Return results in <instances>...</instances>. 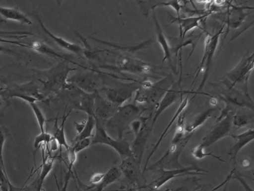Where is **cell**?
<instances>
[{
  "label": "cell",
  "instance_id": "obj_1",
  "mask_svg": "<svg viewBox=\"0 0 254 191\" xmlns=\"http://www.w3.org/2000/svg\"><path fill=\"white\" fill-rule=\"evenodd\" d=\"M100 73L103 80V87L99 93H103L104 97L117 107L126 104V101H129L141 88L142 82H120L114 75L102 72Z\"/></svg>",
  "mask_w": 254,
  "mask_h": 191
},
{
  "label": "cell",
  "instance_id": "obj_2",
  "mask_svg": "<svg viewBox=\"0 0 254 191\" xmlns=\"http://www.w3.org/2000/svg\"><path fill=\"white\" fill-rule=\"evenodd\" d=\"M75 68H71L69 61H62L51 68L43 71H37L39 75L38 81L42 84L43 93L45 96L48 94H59L68 86L67 79L69 72Z\"/></svg>",
  "mask_w": 254,
  "mask_h": 191
},
{
  "label": "cell",
  "instance_id": "obj_3",
  "mask_svg": "<svg viewBox=\"0 0 254 191\" xmlns=\"http://www.w3.org/2000/svg\"><path fill=\"white\" fill-rule=\"evenodd\" d=\"M211 86L218 91V96L227 105L239 110V108L254 110V101L248 89L231 86L227 81L221 79L217 83H210Z\"/></svg>",
  "mask_w": 254,
  "mask_h": 191
},
{
  "label": "cell",
  "instance_id": "obj_4",
  "mask_svg": "<svg viewBox=\"0 0 254 191\" xmlns=\"http://www.w3.org/2000/svg\"><path fill=\"white\" fill-rule=\"evenodd\" d=\"M224 25H223L215 34H209V33L206 32V37L204 40V51H203V58H202L201 61L197 67V70L194 71V80L191 83V88H192L194 82L197 80V77H198L203 67H204V75H203V79H202L200 86L196 90V91L191 93V94H194V95L203 94L202 91H203V88H204L206 81H207L209 74H210L214 55H215L217 49H218V46L219 44V38L223 31H224Z\"/></svg>",
  "mask_w": 254,
  "mask_h": 191
},
{
  "label": "cell",
  "instance_id": "obj_5",
  "mask_svg": "<svg viewBox=\"0 0 254 191\" xmlns=\"http://www.w3.org/2000/svg\"><path fill=\"white\" fill-rule=\"evenodd\" d=\"M146 107H139L135 103L120 106L114 116L107 122L105 128H112L118 131V138H123L125 131H130L133 121L139 119Z\"/></svg>",
  "mask_w": 254,
  "mask_h": 191
},
{
  "label": "cell",
  "instance_id": "obj_6",
  "mask_svg": "<svg viewBox=\"0 0 254 191\" xmlns=\"http://www.w3.org/2000/svg\"><path fill=\"white\" fill-rule=\"evenodd\" d=\"M175 82L173 75L169 74L160 80L152 83L151 87L146 89L139 88L135 93V104H147L154 113L157 104Z\"/></svg>",
  "mask_w": 254,
  "mask_h": 191
},
{
  "label": "cell",
  "instance_id": "obj_7",
  "mask_svg": "<svg viewBox=\"0 0 254 191\" xmlns=\"http://www.w3.org/2000/svg\"><path fill=\"white\" fill-rule=\"evenodd\" d=\"M192 136L193 133L186 134L181 141L177 143H171L170 146L163 156L152 165L147 167L145 172L154 171L157 170H175L184 167V166L180 163V156Z\"/></svg>",
  "mask_w": 254,
  "mask_h": 191
},
{
  "label": "cell",
  "instance_id": "obj_8",
  "mask_svg": "<svg viewBox=\"0 0 254 191\" xmlns=\"http://www.w3.org/2000/svg\"><path fill=\"white\" fill-rule=\"evenodd\" d=\"M0 95L3 100L9 99L11 98H20L29 104L43 101L46 97L41 93L39 86L34 81L21 85L14 84L3 88Z\"/></svg>",
  "mask_w": 254,
  "mask_h": 191
},
{
  "label": "cell",
  "instance_id": "obj_9",
  "mask_svg": "<svg viewBox=\"0 0 254 191\" xmlns=\"http://www.w3.org/2000/svg\"><path fill=\"white\" fill-rule=\"evenodd\" d=\"M154 180L145 188H150L152 191H160V188L166 185L167 182L175 178L184 176H197L204 175L203 173H207V170L200 168L196 164H191L188 167H184L175 170H154Z\"/></svg>",
  "mask_w": 254,
  "mask_h": 191
},
{
  "label": "cell",
  "instance_id": "obj_10",
  "mask_svg": "<svg viewBox=\"0 0 254 191\" xmlns=\"http://www.w3.org/2000/svg\"><path fill=\"white\" fill-rule=\"evenodd\" d=\"M254 53L249 55V51L245 54L239 64L224 76V80L227 81L231 86L248 89V79L254 69Z\"/></svg>",
  "mask_w": 254,
  "mask_h": 191
},
{
  "label": "cell",
  "instance_id": "obj_11",
  "mask_svg": "<svg viewBox=\"0 0 254 191\" xmlns=\"http://www.w3.org/2000/svg\"><path fill=\"white\" fill-rule=\"evenodd\" d=\"M105 144L112 147L120 155L121 160L133 156L130 150V143L127 139H114L108 134L106 128L96 122V131L91 137V145Z\"/></svg>",
  "mask_w": 254,
  "mask_h": 191
},
{
  "label": "cell",
  "instance_id": "obj_12",
  "mask_svg": "<svg viewBox=\"0 0 254 191\" xmlns=\"http://www.w3.org/2000/svg\"><path fill=\"white\" fill-rule=\"evenodd\" d=\"M88 70V72L72 75L68 78L67 83L75 85L87 94L99 93L103 87L102 74L99 70L90 68Z\"/></svg>",
  "mask_w": 254,
  "mask_h": 191
},
{
  "label": "cell",
  "instance_id": "obj_13",
  "mask_svg": "<svg viewBox=\"0 0 254 191\" xmlns=\"http://www.w3.org/2000/svg\"><path fill=\"white\" fill-rule=\"evenodd\" d=\"M123 58L122 62L119 65H108V64H100L94 66L93 70L98 69H105V70H112L114 72H127V73H133V74L144 75L148 74L154 71L155 66L148 63L142 61V60L133 58L131 56H123L120 55Z\"/></svg>",
  "mask_w": 254,
  "mask_h": 191
},
{
  "label": "cell",
  "instance_id": "obj_14",
  "mask_svg": "<svg viewBox=\"0 0 254 191\" xmlns=\"http://www.w3.org/2000/svg\"><path fill=\"white\" fill-rule=\"evenodd\" d=\"M254 7L249 6L236 5L232 1H227L226 12L221 13L218 18L224 22V25H227L224 39L227 37L230 30L237 29L243 24L247 16H249V13L246 10H254Z\"/></svg>",
  "mask_w": 254,
  "mask_h": 191
},
{
  "label": "cell",
  "instance_id": "obj_15",
  "mask_svg": "<svg viewBox=\"0 0 254 191\" xmlns=\"http://www.w3.org/2000/svg\"><path fill=\"white\" fill-rule=\"evenodd\" d=\"M153 113L148 116H142V125L139 132L135 135L134 140L130 143V150L133 158L141 164L146 149L147 143L152 134L154 127L151 125Z\"/></svg>",
  "mask_w": 254,
  "mask_h": 191
},
{
  "label": "cell",
  "instance_id": "obj_16",
  "mask_svg": "<svg viewBox=\"0 0 254 191\" xmlns=\"http://www.w3.org/2000/svg\"><path fill=\"white\" fill-rule=\"evenodd\" d=\"M139 164L133 156L128 157L122 160L120 168L122 174L124 175L126 179L130 183L136 185V188L142 189L146 186V179L140 169Z\"/></svg>",
  "mask_w": 254,
  "mask_h": 191
},
{
  "label": "cell",
  "instance_id": "obj_17",
  "mask_svg": "<svg viewBox=\"0 0 254 191\" xmlns=\"http://www.w3.org/2000/svg\"><path fill=\"white\" fill-rule=\"evenodd\" d=\"M181 80H182V78H181V76H180L179 80L178 82H174L173 85L168 90L167 92L163 96V98L157 104V107L153 113L152 120H151V125L153 127L161 113L168 107L172 105L174 103L176 102L178 98H181L183 94H186V91H184L181 88Z\"/></svg>",
  "mask_w": 254,
  "mask_h": 191
},
{
  "label": "cell",
  "instance_id": "obj_18",
  "mask_svg": "<svg viewBox=\"0 0 254 191\" xmlns=\"http://www.w3.org/2000/svg\"><path fill=\"white\" fill-rule=\"evenodd\" d=\"M232 117L233 116L229 115V116L221 119V120L215 122L213 128L203 137L199 145L206 149L216 142L219 141L224 137L230 135V131L232 127Z\"/></svg>",
  "mask_w": 254,
  "mask_h": 191
},
{
  "label": "cell",
  "instance_id": "obj_19",
  "mask_svg": "<svg viewBox=\"0 0 254 191\" xmlns=\"http://www.w3.org/2000/svg\"><path fill=\"white\" fill-rule=\"evenodd\" d=\"M206 31V30H203L201 32L194 34V32L191 33L189 35H186L185 37H173V36H168L167 40L169 42V46H170L171 53L172 55H175L178 58V53L182 52V49L186 46H191V50L190 52V55L187 58V63L188 62L189 60L191 58L194 52V49L196 48L199 40L201 38L202 35L203 33Z\"/></svg>",
  "mask_w": 254,
  "mask_h": 191
},
{
  "label": "cell",
  "instance_id": "obj_20",
  "mask_svg": "<svg viewBox=\"0 0 254 191\" xmlns=\"http://www.w3.org/2000/svg\"><path fill=\"white\" fill-rule=\"evenodd\" d=\"M118 107L108 101L103 96L101 95L100 93H96L95 96L93 117L97 123L105 127L107 122L114 116Z\"/></svg>",
  "mask_w": 254,
  "mask_h": 191
},
{
  "label": "cell",
  "instance_id": "obj_21",
  "mask_svg": "<svg viewBox=\"0 0 254 191\" xmlns=\"http://www.w3.org/2000/svg\"><path fill=\"white\" fill-rule=\"evenodd\" d=\"M214 13H215V11L212 10L205 14L193 15V16H187V17H181V16L179 17H177V16H173L169 13V16L172 19L169 22V25L177 22L179 25V37H185L186 35H187V33L189 31H192L194 28H200L202 30H205L204 28H202V21L204 20L207 18V16Z\"/></svg>",
  "mask_w": 254,
  "mask_h": 191
},
{
  "label": "cell",
  "instance_id": "obj_22",
  "mask_svg": "<svg viewBox=\"0 0 254 191\" xmlns=\"http://www.w3.org/2000/svg\"><path fill=\"white\" fill-rule=\"evenodd\" d=\"M32 15H33V16H35V19L38 21L40 25H41V28H42L43 31L45 32V34H47V35H48L49 37L53 40V41L56 42V43H57L60 47H62V49H66L68 52L75 54V55H84V48L81 47V46L77 44V43H70V42L67 41V40L62 38V37H58V36L55 35V34H53L51 31H50L47 29V27H46L45 25H44V24L43 23L42 20H41L40 16H38V13H35V14Z\"/></svg>",
  "mask_w": 254,
  "mask_h": 191
},
{
  "label": "cell",
  "instance_id": "obj_23",
  "mask_svg": "<svg viewBox=\"0 0 254 191\" xmlns=\"http://www.w3.org/2000/svg\"><path fill=\"white\" fill-rule=\"evenodd\" d=\"M231 137L236 140V143L230 148L229 155L230 156V161L233 163L234 165L236 164V158L238 154L247 145L249 144L254 139V130L251 128L247 130L245 132L240 134H232Z\"/></svg>",
  "mask_w": 254,
  "mask_h": 191
},
{
  "label": "cell",
  "instance_id": "obj_24",
  "mask_svg": "<svg viewBox=\"0 0 254 191\" xmlns=\"http://www.w3.org/2000/svg\"><path fill=\"white\" fill-rule=\"evenodd\" d=\"M189 104V94L185 97L184 99L181 100V104H180L179 107H178V110L175 112V114H174L173 117L171 119L170 122L168 124L166 128H165L163 132L162 133L161 136H160V138H159L158 141L157 142L155 145H154L153 149H151V152H150L149 155H148V158H147L146 162H145V166H144L143 171L142 173H145V170L147 168V164H148V161L151 159V157L154 155V154L157 152V149H158L159 146H160V143L163 141V138L167 135L168 133H169V129H170L171 127L172 126L174 123H175V121L178 120V116L184 111L186 108H187V106Z\"/></svg>",
  "mask_w": 254,
  "mask_h": 191
},
{
  "label": "cell",
  "instance_id": "obj_25",
  "mask_svg": "<svg viewBox=\"0 0 254 191\" xmlns=\"http://www.w3.org/2000/svg\"><path fill=\"white\" fill-rule=\"evenodd\" d=\"M153 20H154V25H155L156 34H157V42L161 46L163 52V62L165 61H169V64L172 66L174 72L175 71V67L172 64V53H171L170 46H169V42H168L167 37L165 35L163 32V28L160 25V22L157 20V16H156L155 12L153 10Z\"/></svg>",
  "mask_w": 254,
  "mask_h": 191
},
{
  "label": "cell",
  "instance_id": "obj_26",
  "mask_svg": "<svg viewBox=\"0 0 254 191\" xmlns=\"http://www.w3.org/2000/svg\"><path fill=\"white\" fill-rule=\"evenodd\" d=\"M217 110H218L217 106L216 107L212 106L210 108L207 109L194 116L190 122L184 125V131H185L186 134H191L194 132L197 128L203 125L209 118L212 117V115Z\"/></svg>",
  "mask_w": 254,
  "mask_h": 191
},
{
  "label": "cell",
  "instance_id": "obj_27",
  "mask_svg": "<svg viewBox=\"0 0 254 191\" xmlns=\"http://www.w3.org/2000/svg\"><path fill=\"white\" fill-rule=\"evenodd\" d=\"M0 20H13L25 25H32V22L26 14L17 8H10L0 6Z\"/></svg>",
  "mask_w": 254,
  "mask_h": 191
},
{
  "label": "cell",
  "instance_id": "obj_28",
  "mask_svg": "<svg viewBox=\"0 0 254 191\" xmlns=\"http://www.w3.org/2000/svg\"><path fill=\"white\" fill-rule=\"evenodd\" d=\"M89 37L92 39V40H94V41L99 42V43H102V44L114 48L116 50H119L120 51V52H130V53L138 52V51L141 50V49L148 47L154 40V37H152L148 39V40H145V41L142 42V43H137V44L136 45H131V46H120V45L116 44V43H111V42L105 41V40H100V39L95 38V37H91V36H89Z\"/></svg>",
  "mask_w": 254,
  "mask_h": 191
},
{
  "label": "cell",
  "instance_id": "obj_29",
  "mask_svg": "<svg viewBox=\"0 0 254 191\" xmlns=\"http://www.w3.org/2000/svg\"><path fill=\"white\" fill-rule=\"evenodd\" d=\"M71 110L68 112L67 114L66 113V110H65L64 113L63 117H62V125H59V118H56V122H55L54 127H53V134L52 136L54 137L55 140L59 143V146L60 147H65V149H68L69 147V145L68 144L67 141H66V134H65L64 131V125L65 122H66V119H67L68 116H69Z\"/></svg>",
  "mask_w": 254,
  "mask_h": 191
},
{
  "label": "cell",
  "instance_id": "obj_30",
  "mask_svg": "<svg viewBox=\"0 0 254 191\" xmlns=\"http://www.w3.org/2000/svg\"><path fill=\"white\" fill-rule=\"evenodd\" d=\"M122 176V173L120 168L117 167H112L105 173L103 179L99 185H95L96 191H105L107 187L114 184V182L120 180Z\"/></svg>",
  "mask_w": 254,
  "mask_h": 191
},
{
  "label": "cell",
  "instance_id": "obj_31",
  "mask_svg": "<svg viewBox=\"0 0 254 191\" xmlns=\"http://www.w3.org/2000/svg\"><path fill=\"white\" fill-rule=\"evenodd\" d=\"M28 45H29V48L33 49L35 52L49 55V56L53 57V58H60L62 61H69L68 57L64 56V55H62V54H59V52L52 49L51 47L44 43V42L35 41Z\"/></svg>",
  "mask_w": 254,
  "mask_h": 191
},
{
  "label": "cell",
  "instance_id": "obj_32",
  "mask_svg": "<svg viewBox=\"0 0 254 191\" xmlns=\"http://www.w3.org/2000/svg\"><path fill=\"white\" fill-rule=\"evenodd\" d=\"M54 162V158H53L52 156H47V158H43L42 169H41V173H40L38 179L35 180L36 181L37 185H38V188H37L36 191H42L44 181H45L47 176L50 174V172L53 170Z\"/></svg>",
  "mask_w": 254,
  "mask_h": 191
},
{
  "label": "cell",
  "instance_id": "obj_33",
  "mask_svg": "<svg viewBox=\"0 0 254 191\" xmlns=\"http://www.w3.org/2000/svg\"><path fill=\"white\" fill-rule=\"evenodd\" d=\"M254 119L253 113H248L246 112H241L239 110L232 117V125H234L236 128H244L252 124Z\"/></svg>",
  "mask_w": 254,
  "mask_h": 191
},
{
  "label": "cell",
  "instance_id": "obj_34",
  "mask_svg": "<svg viewBox=\"0 0 254 191\" xmlns=\"http://www.w3.org/2000/svg\"><path fill=\"white\" fill-rule=\"evenodd\" d=\"M96 122L95 118L91 115H88L87 120H86L85 125L83 128L82 131L78 134L73 142L78 141V140H84L86 138H91L93 135V131L96 129Z\"/></svg>",
  "mask_w": 254,
  "mask_h": 191
},
{
  "label": "cell",
  "instance_id": "obj_35",
  "mask_svg": "<svg viewBox=\"0 0 254 191\" xmlns=\"http://www.w3.org/2000/svg\"><path fill=\"white\" fill-rule=\"evenodd\" d=\"M186 1H160V2H156L153 3V5L151 6V10H154V9L157 7H172L174 10H175V12L177 13V17H179L181 16L180 14V11H181V9L184 8V3Z\"/></svg>",
  "mask_w": 254,
  "mask_h": 191
},
{
  "label": "cell",
  "instance_id": "obj_36",
  "mask_svg": "<svg viewBox=\"0 0 254 191\" xmlns=\"http://www.w3.org/2000/svg\"><path fill=\"white\" fill-rule=\"evenodd\" d=\"M191 155L196 159L201 160L203 158H206L207 156L213 157L215 159L218 160V161H221V162H225L221 157L216 156V155L212 154V152H205L204 148L200 146V145H197L196 147L191 150Z\"/></svg>",
  "mask_w": 254,
  "mask_h": 191
},
{
  "label": "cell",
  "instance_id": "obj_37",
  "mask_svg": "<svg viewBox=\"0 0 254 191\" xmlns=\"http://www.w3.org/2000/svg\"><path fill=\"white\" fill-rule=\"evenodd\" d=\"M29 104L32 110H33L35 116H36L40 129H41V132H45V123L47 122V119H46L44 113H43L42 110L40 109V107H38L36 103H31V104Z\"/></svg>",
  "mask_w": 254,
  "mask_h": 191
},
{
  "label": "cell",
  "instance_id": "obj_38",
  "mask_svg": "<svg viewBox=\"0 0 254 191\" xmlns=\"http://www.w3.org/2000/svg\"><path fill=\"white\" fill-rule=\"evenodd\" d=\"M29 36L35 35L29 31H8L0 30V37L1 38L23 39L27 38Z\"/></svg>",
  "mask_w": 254,
  "mask_h": 191
},
{
  "label": "cell",
  "instance_id": "obj_39",
  "mask_svg": "<svg viewBox=\"0 0 254 191\" xmlns=\"http://www.w3.org/2000/svg\"><path fill=\"white\" fill-rule=\"evenodd\" d=\"M8 130L5 127L0 126V165L5 173H6V170H5V163H4L3 148L5 140L8 137Z\"/></svg>",
  "mask_w": 254,
  "mask_h": 191
},
{
  "label": "cell",
  "instance_id": "obj_40",
  "mask_svg": "<svg viewBox=\"0 0 254 191\" xmlns=\"http://www.w3.org/2000/svg\"><path fill=\"white\" fill-rule=\"evenodd\" d=\"M52 139H53V136L47 131L41 132L39 135L35 137V142H34V147H35V150H38L42 144L48 148Z\"/></svg>",
  "mask_w": 254,
  "mask_h": 191
},
{
  "label": "cell",
  "instance_id": "obj_41",
  "mask_svg": "<svg viewBox=\"0 0 254 191\" xmlns=\"http://www.w3.org/2000/svg\"><path fill=\"white\" fill-rule=\"evenodd\" d=\"M74 144L72 145V149L75 151V153H79L84 149H87L89 146H91V138H86L84 140H78V141L73 142Z\"/></svg>",
  "mask_w": 254,
  "mask_h": 191
},
{
  "label": "cell",
  "instance_id": "obj_42",
  "mask_svg": "<svg viewBox=\"0 0 254 191\" xmlns=\"http://www.w3.org/2000/svg\"><path fill=\"white\" fill-rule=\"evenodd\" d=\"M8 182H9V179L7 176V173L3 171L2 167L0 165V191H10Z\"/></svg>",
  "mask_w": 254,
  "mask_h": 191
},
{
  "label": "cell",
  "instance_id": "obj_43",
  "mask_svg": "<svg viewBox=\"0 0 254 191\" xmlns=\"http://www.w3.org/2000/svg\"><path fill=\"white\" fill-rule=\"evenodd\" d=\"M66 153H67V159L68 161H69L68 170H72L74 164L76 162L77 154L75 153V151H74V149H72L71 146H69V147L66 149Z\"/></svg>",
  "mask_w": 254,
  "mask_h": 191
},
{
  "label": "cell",
  "instance_id": "obj_44",
  "mask_svg": "<svg viewBox=\"0 0 254 191\" xmlns=\"http://www.w3.org/2000/svg\"><path fill=\"white\" fill-rule=\"evenodd\" d=\"M11 76L8 74V70L6 67H2L0 69V88L3 87V85H8Z\"/></svg>",
  "mask_w": 254,
  "mask_h": 191
},
{
  "label": "cell",
  "instance_id": "obj_45",
  "mask_svg": "<svg viewBox=\"0 0 254 191\" xmlns=\"http://www.w3.org/2000/svg\"><path fill=\"white\" fill-rule=\"evenodd\" d=\"M105 173H95L90 178V184L93 186L99 185L103 179Z\"/></svg>",
  "mask_w": 254,
  "mask_h": 191
},
{
  "label": "cell",
  "instance_id": "obj_46",
  "mask_svg": "<svg viewBox=\"0 0 254 191\" xmlns=\"http://www.w3.org/2000/svg\"><path fill=\"white\" fill-rule=\"evenodd\" d=\"M235 172H236V168H233V170H231V172H230V174H229L228 176H227V178H226L225 180H224V182H222V183L220 184L219 185H218V186L215 187V188H213V189H212V191H216L217 190L220 189V188H221V187H223L224 186V185L228 184L229 182H230V181L231 180L232 177H233V174H234Z\"/></svg>",
  "mask_w": 254,
  "mask_h": 191
},
{
  "label": "cell",
  "instance_id": "obj_47",
  "mask_svg": "<svg viewBox=\"0 0 254 191\" xmlns=\"http://www.w3.org/2000/svg\"><path fill=\"white\" fill-rule=\"evenodd\" d=\"M200 185L194 187V188H193L192 186L189 187L187 186V185H184V186L178 187V188L172 190L171 191H197V190L200 189Z\"/></svg>",
  "mask_w": 254,
  "mask_h": 191
},
{
  "label": "cell",
  "instance_id": "obj_48",
  "mask_svg": "<svg viewBox=\"0 0 254 191\" xmlns=\"http://www.w3.org/2000/svg\"><path fill=\"white\" fill-rule=\"evenodd\" d=\"M0 52H4V53L10 54V55H14L16 57H21L20 53H17L15 51L12 50V49H8V48L5 47L3 46H0Z\"/></svg>",
  "mask_w": 254,
  "mask_h": 191
},
{
  "label": "cell",
  "instance_id": "obj_49",
  "mask_svg": "<svg viewBox=\"0 0 254 191\" xmlns=\"http://www.w3.org/2000/svg\"><path fill=\"white\" fill-rule=\"evenodd\" d=\"M0 42H3V43H10V44L17 45V46H23V47L29 48V45L26 44V43H23V42L14 41V40H13L12 41V40H5V39L1 38V37H0Z\"/></svg>",
  "mask_w": 254,
  "mask_h": 191
},
{
  "label": "cell",
  "instance_id": "obj_50",
  "mask_svg": "<svg viewBox=\"0 0 254 191\" xmlns=\"http://www.w3.org/2000/svg\"><path fill=\"white\" fill-rule=\"evenodd\" d=\"M86 120L82 121L81 122H79L78 123L77 122H74V124H75V129H76L77 132H78V134H80V133L82 131L83 128H84V125H85Z\"/></svg>",
  "mask_w": 254,
  "mask_h": 191
},
{
  "label": "cell",
  "instance_id": "obj_51",
  "mask_svg": "<svg viewBox=\"0 0 254 191\" xmlns=\"http://www.w3.org/2000/svg\"><path fill=\"white\" fill-rule=\"evenodd\" d=\"M251 164H252V162L248 158H245L242 161V166L243 168H249Z\"/></svg>",
  "mask_w": 254,
  "mask_h": 191
},
{
  "label": "cell",
  "instance_id": "obj_52",
  "mask_svg": "<svg viewBox=\"0 0 254 191\" xmlns=\"http://www.w3.org/2000/svg\"><path fill=\"white\" fill-rule=\"evenodd\" d=\"M8 186H9L10 191H23V188H17V187L14 186L11 183V182H8Z\"/></svg>",
  "mask_w": 254,
  "mask_h": 191
},
{
  "label": "cell",
  "instance_id": "obj_53",
  "mask_svg": "<svg viewBox=\"0 0 254 191\" xmlns=\"http://www.w3.org/2000/svg\"><path fill=\"white\" fill-rule=\"evenodd\" d=\"M123 191H139V189L136 188V187H130V188H126L123 190Z\"/></svg>",
  "mask_w": 254,
  "mask_h": 191
},
{
  "label": "cell",
  "instance_id": "obj_54",
  "mask_svg": "<svg viewBox=\"0 0 254 191\" xmlns=\"http://www.w3.org/2000/svg\"><path fill=\"white\" fill-rule=\"evenodd\" d=\"M4 87H2V88H0V94H1V91H2V88H3ZM2 96H1V95H0V107L2 106Z\"/></svg>",
  "mask_w": 254,
  "mask_h": 191
}]
</instances>
